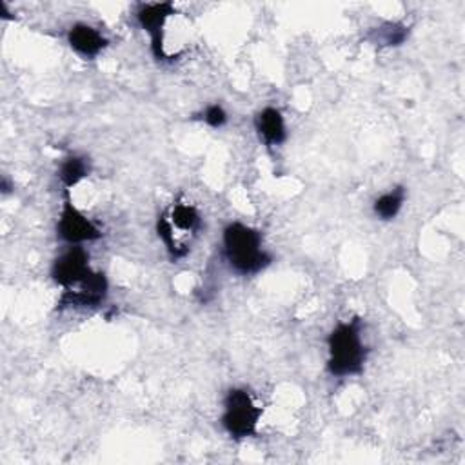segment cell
Returning a JSON list of instances; mask_svg holds the SVG:
<instances>
[{
	"label": "cell",
	"instance_id": "cell-2",
	"mask_svg": "<svg viewBox=\"0 0 465 465\" xmlns=\"http://www.w3.org/2000/svg\"><path fill=\"white\" fill-rule=\"evenodd\" d=\"M224 251L229 265L240 274H256L271 264V256L262 249L260 231L235 222L224 229Z\"/></svg>",
	"mask_w": 465,
	"mask_h": 465
},
{
	"label": "cell",
	"instance_id": "cell-8",
	"mask_svg": "<svg viewBox=\"0 0 465 465\" xmlns=\"http://www.w3.org/2000/svg\"><path fill=\"white\" fill-rule=\"evenodd\" d=\"M68 44L84 59H95L107 48V39L88 24H75L68 32Z\"/></svg>",
	"mask_w": 465,
	"mask_h": 465
},
{
	"label": "cell",
	"instance_id": "cell-9",
	"mask_svg": "<svg viewBox=\"0 0 465 465\" xmlns=\"http://www.w3.org/2000/svg\"><path fill=\"white\" fill-rule=\"evenodd\" d=\"M255 127L267 145H280L287 138L284 116L274 107L262 109L255 118Z\"/></svg>",
	"mask_w": 465,
	"mask_h": 465
},
{
	"label": "cell",
	"instance_id": "cell-10",
	"mask_svg": "<svg viewBox=\"0 0 465 465\" xmlns=\"http://www.w3.org/2000/svg\"><path fill=\"white\" fill-rule=\"evenodd\" d=\"M88 175H89V164L86 163L84 157H79V154H71V157H68L62 163L60 172H59V177H60L66 191H70L71 188L80 184Z\"/></svg>",
	"mask_w": 465,
	"mask_h": 465
},
{
	"label": "cell",
	"instance_id": "cell-14",
	"mask_svg": "<svg viewBox=\"0 0 465 465\" xmlns=\"http://www.w3.org/2000/svg\"><path fill=\"white\" fill-rule=\"evenodd\" d=\"M409 35V30L402 24H386L384 26V41L387 46H398L402 44Z\"/></svg>",
	"mask_w": 465,
	"mask_h": 465
},
{
	"label": "cell",
	"instance_id": "cell-3",
	"mask_svg": "<svg viewBox=\"0 0 465 465\" xmlns=\"http://www.w3.org/2000/svg\"><path fill=\"white\" fill-rule=\"evenodd\" d=\"M262 409L255 404L246 389H231L224 400L222 425L235 440L255 436Z\"/></svg>",
	"mask_w": 465,
	"mask_h": 465
},
{
	"label": "cell",
	"instance_id": "cell-4",
	"mask_svg": "<svg viewBox=\"0 0 465 465\" xmlns=\"http://www.w3.org/2000/svg\"><path fill=\"white\" fill-rule=\"evenodd\" d=\"M57 233L64 242L71 246H80L84 242H95L102 238V231L73 204L70 191H66Z\"/></svg>",
	"mask_w": 465,
	"mask_h": 465
},
{
	"label": "cell",
	"instance_id": "cell-11",
	"mask_svg": "<svg viewBox=\"0 0 465 465\" xmlns=\"http://www.w3.org/2000/svg\"><path fill=\"white\" fill-rule=\"evenodd\" d=\"M404 202H405V190L402 186H398V188L384 193L380 199H377L373 209L380 220H393L400 213Z\"/></svg>",
	"mask_w": 465,
	"mask_h": 465
},
{
	"label": "cell",
	"instance_id": "cell-1",
	"mask_svg": "<svg viewBox=\"0 0 465 465\" xmlns=\"http://www.w3.org/2000/svg\"><path fill=\"white\" fill-rule=\"evenodd\" d=\"M362 322L358 319L339 324L328 339V371L333 377H351L364 371L367 348L362 342Z\"/></svg>",
	"mask_w": 465,
	"mask_h": 465
},
{
	"label": "cell",
	"instance_id": "cell-13",
	"mask_svg": "<svg viewBox=\"0 0 465 465\" xmlns=\"http://www.w3.org/2000/svg\"><path fill=\"white\" fill-rule=\"evenodd\" d=\"M157 233H159V238L166 244V249L172 256V260H181L184 258L188 253H190V247H184V246H179V242L175 240V233H173V226L170 222V219L166 215L159 217V222H157Z\"/></svg>",
	"mask_w": 465,
	"mask_h": 465
},
{
	"label": "cell",
	"instance_id": "cell-7",
	"mask_svg": "<svg viewBox=\"0 0 465 465\" xmlns=\"http://www.w3.org/2000/svg\"><path fill=\"white\" fill-rule=\"evenodd\" d=\"M89 271V253L84 247L75 246L55 260L51 267V278L64 289H73L88 276Z\"/></svg>",
	"mask_w": 465,
	"mask_h": 465
},
{
	"label": "cell",
	"instance_id": "cell-15",
	"mask_svg": "<svg viewBox=\"0 0 465 465\" xmlns=\"http://www.w3.org/2000/svg\"><path fill=\"white\" fill-rule=\"evenodd\" d=\"M204 120H206L208 126L219 129V127L226 126V122H228V113H226V109H224L220 104H211V106L206 107V111H204Z\"/></svg>",
	"mask_w": 465,
	"mask_h": 465
},
{
	"label": "cell",
	"instance_id": "cell-12",
	"mask_svg": "<svg viewBox=\"0 0 465 465\" xmlns=\"http://www.w3.org/2000/svg\"><path fill=\"white\" fill-rule=\"evenodd\" d=\"M172 226L181 229V231H199L202 219L199 215V211L193 206L188 204H177L172 209V219H170Z\"/></svg>",
	"mask_w": 465,
	"mask_h": 465
},
{
	"label": "cell",
	"instance_id": "cell-6",
	"mask_svg": "<svg viewBox=\"0 0 465 465\" xmlns=\"http://www.w3.org/2000/svg\"><path fill=\"white\" fill-rule=\"evenodd\" d=\"M109 291V282L104 273L89 271L88 276L79 284V291L66 289L59 300L57 309L66 307H97L100 305Z\"/></svg>",
	"mask_w": 465,
	"mask_h": 465
},
{
	"label": "cell",
	"instance_id": "cell-5",
	"mask_svg": "<svg viewBox=\"0 0 465 465\" xmlns=\"http://www.w3.org/2000/svg\"><path fill=\"white\" fill-rule=\"evenodd\" d=\"M177 14L173 3H157L144 5L138 14V24L151 37V51L157 60H168L170 57L164 51V26L172 15Z\"/></svg>",
	"mask_w": 465,
	"mask_h": 465
}]
</instances>
